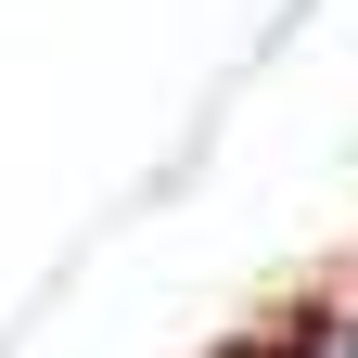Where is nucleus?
<instances>
[{
  "label": "nucleus",
  "instance_id": "1",
  "mask_svg": "<svg viewBox=\"0 0 358 358\" xmlns=\"http://www.w3.org/2000/svg\"><path fill=\"white\" fill-rule=\"evenodd\" d=\"M345 358H358V333H345Z\"/></svg>",
  "mask_w": 358,
  "mask_h": 358
}]
</instances>
